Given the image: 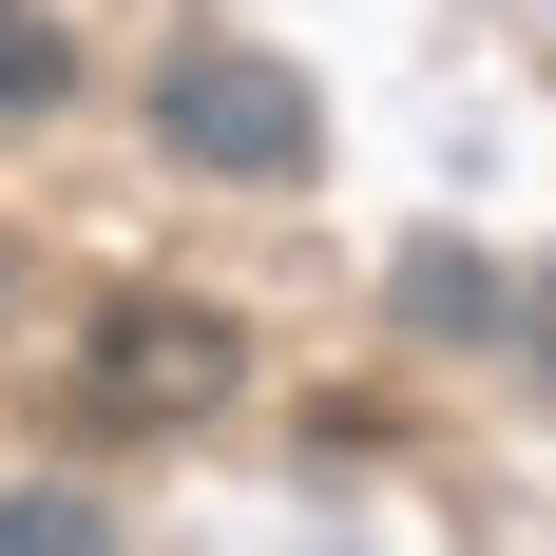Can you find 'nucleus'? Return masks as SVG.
<instances>
[{"mask_svg": "<svg viewBox=\"0 0 556 556\" xmlns=\"http://www.w3.org/2000/svg\"><path fill=\"white\" fill-rule=\"evenodd\" d=\"M58 384H77V422H97V442H192V422L250 384V327H230V307H192V288H115L97 327H77V365H58Z\"/></svg>", "mask_w": 556, "mask_h": 556, "instance_id": "nucleus-1", "label": "nucleus"}, {"mask_svg": "<svg viewBox=\"0 0 556 556\" xmlns=\"http://www.w3.org/2000/svg\"><path fill=\"white\" fill-rule=\"evenodd\" d=\"M154 135L212 173V192H307V154H327V97H307L269 39H173V58H154Z\"/></svg>", "mask_w": 556, "mask_h": 556, "instance_id": "nucleus-2", "label": "nucleus"}, {"mask_svg": "<svg viewBox=\"0 0 556 556\" xmlns=\"http://www.w3.org/2000/svg\"><path fill=\"white\" fill-rule=\"evenodd\" d=\"M0 556H115V500L97 480H0Z\"/></svg>", "mask_w": 556, "mask_h": 556, "instance_id": "nucleus-3", "label": "nucleus"}, {"mask_svg": "<svg viewBox=\"0 0 556 556\" xmlns=\"http://www.w3.org/2000/svg\"><path fill=\"white\" fill-rule=\"evenodd\" d=\"M77 97V20L58 0H0V115H58Z\"/></svg>", "mask_w": 556, "mask_h": 556, "instance_id": "nucleus-4", "label": "nucleus"}, {"mask_svg": "<svg viewBox=\"0 0 556 556\" xmlns=\"http://www.w3.org/2000/svg\"><path fill=\"white\" fill-rule=\"evenodd\" d=\"M403 327H500V269H460V250H403Z\"/></svg>", "mask_w": 556, "mask_h": 556, "instance_id": "nucleus-5", "label": "nucleus"}]
</instances>
